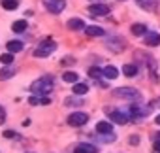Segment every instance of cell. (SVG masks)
Here are the masks:
<instances>
[{"label":"cell","mask_w":160,"mask_h":153,"mask_svg":"<svg viewBox=\"0 0 160 153\" xmlns=\"http://www.w3.org/2000/svg\"><path fill=\"white\" fill-rule=\"evenodd\" d=\"M2 136L8 138V140H13V138H17V132H15V130H4Z\"/></svg>","instance_id":"26"},{"label":"cell","mask_w":160,"mask_h":153,"mask_svg":"<svg viewBox=\"0 0 160 153\" xmlns=\"http://www.w3.org/2000/svg\"><path fill=\"white\" fill-rule=\"evenodd\" d=\"M138 6H141L143 10H152L156 6V0H136Z\"/></svg>","instance_id":"21"},{"label":"cell","mask_w":160,"mask_h":153,"mask_svg":"<svg viewBox=\"0 0 160 153\" xmlns=\"http://www.w3.org/2000/svg\"><path fill=\"white\" fill-rule=\"evenodd\" d=\"M89 13H91L92 17H104V15L109 13V8H108L106 4H91V6H89Z\"/></svg>","instance_id":"8"},{"label":"cell","mask_w":160,"mask_h":153,"mask_svg":"<svg viewBox=\"0 0 160 153\" xmlns=\"http://www.w3.org/2000/svg\"><path fill=\"white\" fill-rule=\"evenodd\" d=\"M68 29H70V30H85L87 27H85L83 19H79V17H72V19H68Z\"/></svg>","instance_id":"10"},{"label":"cell","mask_w":160,"mask_h":153,"mask_svg":"<svg viewBox=\"0 0 160 153\" xmlns=\"http://www.w3.org/2000/svg\"><path fill=\"white\" fill-rule=\"evenodd\" d=\"M85 34H87V36H92V38H94V36H104L106 32H104V29H102V27L91 25V27H87V29H85Z\"/></svg>","instance_id":"13"},{"label":"cell","mask_w":160,"mask_h":153,"mask_svg":"<svg viewBox=\"0 0 160 153\" xmlns=\"http://www.w3.org/2000/svg\"><path fill=\"white\" fill-rule=\"evenodd\" d=\"M55 49H57V44H55V42H51V40H47V42H43L42 45H38V47L34 49V57H38V59L49 57Z\"/></svg>","instance_id":"2"},{"label":"cell","mask_w":160,"mask_h":153,"mask_svg":"<svg viewBox=\"0 0 160 153\" xmlns=\"http://www.w3.org/2000/svg\"><path fill=\"white\" fill-rule=\"evenodd\" d=\"M122 72H124L126 78H134V76L138 74V66L136 64H124L122 66Z\"/></svg>","instance_id":"18"},{"label":"cell","mask_w":160,"mask_h":153,"mask_svg":"<svg viewBox=\"0 0 160 153\" xmlns=\"http://www.w3.org/2000/svg\"><path fill=\"white\" fill-rule=\"evenodd\" d=\"M130 144H132V145H138V144H139V136H138V134L130 136Z\"/></svg>","instance_id":"30"},{"label":"cell","mask_w":160,"mask_h":153,"mask_svg":"<svg viewBox=\"0 0 160 153\" xmlns=\"http://www.w3.org/2000/svg\"><path fill=\"white\" fill-rule=\"evenodd\" d=\"M154 123H156V125H160V113H158V115L154 117Z\"/></svg>","instance_id":"32"},{"label":"cell","mask_w":160,"mask_h":153,"mask_svg":"<svg viewBox=\"0 0 160 153\" xmlns=\"http://www.w3.org/2000/svg\"><path fill=\"white\" fill-rule=\"evenodd\" d=\"M43 6L49 13H60L66 8V0H43Z\"/></svg>","instance_id":"6"},{"label":"cell","mask_w":160,"mask_h":153,"mask_svg":"<svg viewBox=\"0 0 160 153\" xmlns=\"http://www.w3.org/2000/svg\"><path fill=\"white\" fill-rule=\"evenodd\" d=\"M154 153H160V151H154Z\"/></svg>","instance_id":"33"},{"label":"cell","mask_w":160,"mask_h":153,"mask_svg":"<svg viewBox=\"0 0 160 153\" xmlns=\"http://www.w3.org/2000/svg\"><path fill=\"white\" fill-rule=\"evenodd\" d=\"M66 121H68V125H70V127H83V125H87L89 115H87V113H83V112H75V113H70Z\"/></svg>","instance_id":"3"},{"label":"cell","mask_w":160,"mask_h":153,"mask_svg":"<svg viewBox=\"0 0 160 153\" xmlns=\"http://www.w3.org/2000/svg\"><path fill=\"white\" fill-rule=\"evenodd\" d=\"M53 87H55V80L51 78V76H42L40 80H36V82L32 83L30 91L40 97V95H49V93L53 91Z\"/></svg>","instance_id":"1"},{"label":"cell","mask_w":160,"mask_h":153,"mask_svg":"<svg viewBox=\"0 0 160 153\" xmlns=\"http://www.w3.org/2000/svg\"><path fill=\"white\" fill-rule=\"evenodd\" d=\"M66 106L68 104H73V106H79V104H81V102H79V100H75V98H66V102H64Z\"/></svg>","instance_id":"29"},{"label":"cell","mask_w":160,"mask_h":153,"mask_svg":"<svg viewBox=\"0 0 160 153\" xmlns=\"http://www.w3.org/2000/svg\"><path fill=\"white\" fill-rule=\"evenodd\" d=\"M145 45H151V47L160 45V34L158 32H147L145 34Z\"/></svg>","instance_id":"11"},{"label":"cell","mask_w":160,"mask_h":153,"mask_svg":"<svg viewBox=\"0 0 160 153\" xmlns=\"http://www.w3.org/2000/svg\"><path fill=\"white\" fill-rule=\"evenodd\" d=\"M73 95H79V97H81V95H87V91H89V85L87 83H73Z\"/></svg>","instance_id":"16"},{"label":"cell","mask_w":160,"mask_h":153,"mask_svg":"<svg viewBox=\"0 0 160 153\" xmlns=\"http://www.w3.org/2000/svg\"><path fill=\"white\" fill-rule=\"evenodd\" d=\"M108 113H109V119L111 121H115V123H119V125H124V123H128V121H132V117L128 115V112H119V110H108ZM134 123V121H132Z\"/></svg>","instance_id":"7"},{"label":"cell","mask_w":160,"mask_h":153,"mask_svg":"<svg viewBox=\"0 0 160 153\" xmlns=\"http://www.w3.org/2000/svg\"><path fill=\"white\" fill-rule=\"evenodd\" d=\"M32 106H36V104H40V97H30V100H28Z\"/></svg>","instance_id":"31"},{"label":"cell","mask_w":160,"mask_h":153,"mask_svg":"<svg viewBox=\"0 0 160 153\" xmlns=\"http://www.w3.org/2000/svg\"><path fill=\"white\" fill-rule=\"evenodd\" d=\"M130 30H132L134 36H143V34H147V27L141 25V23H134V25L130 27Z\"/></svg>","instance_id":"14"},{"label":"cell","mask_w":160,"mask_h":153,"mask_svg":"<svg viewBox=\"0 0 160 153\" xmlns=\"http://www.w3.org/2000/svg\"><path fill=\"white\" fill-rule=\"evenodd\" d=\"M19 0H2V8L4 10H17Z\"/></svg>","instance_id":"23"},{"label":"cell","mask_w":160,"mask_h":153,"mask_svg":"<svg viewBox=\"0 0 160 153\" xmlns=\"http://www.w3.org/2000/svg\"><path fill=\"white\" fill-rule=\"evenodd\" d=\"M62 64H64V66H68V64H75V59H73V57H64V59H62Z\"/></svg>","instance_id":"27"},{"label":"cell","mask_w":160,"mask_h":153,"mask_svg":"<svg viewBox=\"0 0 160 153\" xmlns=\"http://www.w3.org/2000/svg\"><path fill=\"white\" fill-rule=\"evenodd\" d=\"M89 76L92 80H100L102 76H104V70H100L98 66H92V68H89Z\"/></svg>","instance_id":"22"},{"label":"cell","mask_w":160,"mask_h":153,"mask_svg":"<svg viewBox=\"0 0 160 153\" xmlns=\"http://www.w3.org/2000/svg\"><path fill=\"white\" fill-rule=\"evenodd\" d=\"M6 121V110L2 108V106H0V125H2Z\"/></svg>","instance_id":"28"},{"label":"cell","mask_w":160,"mask_h":153,"mask_svg":"<svg viewBox=\"0 0 160 153\" xmlns=\"http://www.w3.org/2000/svg\"><path fill=\"white\" fill-rule=\"evenodd\" d=\"M27 27H28L27 21H25V19H19V21H15V23L12 25V30H13V32H25Z\"/></svg>","instance_id":"20"},{"label":"cell","mask_w":160,"mask_h":153,"mask_svg":"<svg viewBox=\"0 0 160 153\" xmlns=\"http://www.w3.org/2000/svg\"><path fill=\"white\" fill-rule=\"evenodd\" d=\"M104 76H106L108 80H115L117 76H119V70H117L115 66H106V68H104Z\"/></svg>","instance_id":"19"},{"label":"cell","mask_w":160,"mask_h":153,"mask_svg":"<svg viewBox=\"0 0 160 153\" xmlns=\"http://www.w3.org/2000/svg\"><path fill=\"white\" fill-rule=\"evenodd\" d=\"M96 132L98 134H115L113 132V125L109 121H98L96 123Z\"/></svg>","instance_id":"9"},{"label":"cell","mask_w":160,"mask_h":153,"mask_svg":"<svg viewBox=\"0 0 160 153\" xmlns=\"http://www.w3.org/2000/svg\"><path fill=\"white\" fill-rule=\"evenodd\" d=\"M113 93H115V97H119V98H128V100H138V98L141 97L139 91H136V89H132V87H119V89H115Z\"/></svg>","instance_id":"4"},{"label":"cell","mask_w":160,"mask_h":153,"mask_svg":"<svg viewBox=\"0 0 160 153\" xmlns=\"http://www.w3.org/2000/svg\"><path fill=\"white\" fill-rule=\"evenodd\" d=\"M96 151H98V147L92 144H79L73 153H96Z\"/></svg>","instance_id":"12"},{"label":"cell","mask_w":160,"mask_h":153,"mask_svg":"<svg viewBox=\"0 0 160 153\" xmlns=\"http://www.w3.org/2000/svg\"><path fill=\"white\" fill-rule=\"evenodd\" d=\"M6 47H8L10 53H17V51H23L25 45H23V42H19V40H12V42H8Z\"/></svg>","instance_id":"15"},{"label":"cell","mask_w":160,"mask_h":153,"mask_svg":"<svg viewBox=\"0 0 160 153\" xmlns=\"http://www.w3.org/2000/svg\"><path fill=\"white\" fill-rule=\"evenodd\" d=\"M12 76H13V70H10V68H2V70H0V82L10 80Z\"/></svg>","instance_id":"24"},{"label":"cell","mask_w":160,"mask_h":153,"mask_svg":"<svg viewBox=\"0 0 160 153\" xmlns=\"http://www.w3.org/2000/svg\"><path fill=\"white\" fill-rule=\"evenodd\" d=\"M0 62H4V64H12V62H13V53H10V51H8V53H4L2 57H0Z\"/></svg>","instance_id":"25"},{"label":"cell","mask_w":160,"mask_h":153,"mask_svg":"<svg viewBox=\"0 0 160 153\" xmlns=\"http://www.w3.org/2000/svg\"><path fill=\"white\" fill-rule=\"evenodd\" d=\"M62 80H64L66 83H77V80H79V76H77L75 72L68 70V72H64V74H62Z\"/></svg>","instance_id":"17"},{"label":"cell","mask_w":160,"mask_h":153,"mask_svg":"<svg viewBox=\"0 0 160 153\" xmlns=\"http://www.w3.org/2000/svg\"><path fill=\"white\" fill-rule=\"evenodd\" d=\"M149 112H151V108L147 106V108H143V106H130L128 108V115L132 117V121L134 123H138L141 117H147L149 115Z\"/></svg>","instance_id":"5"}]
</instances>
